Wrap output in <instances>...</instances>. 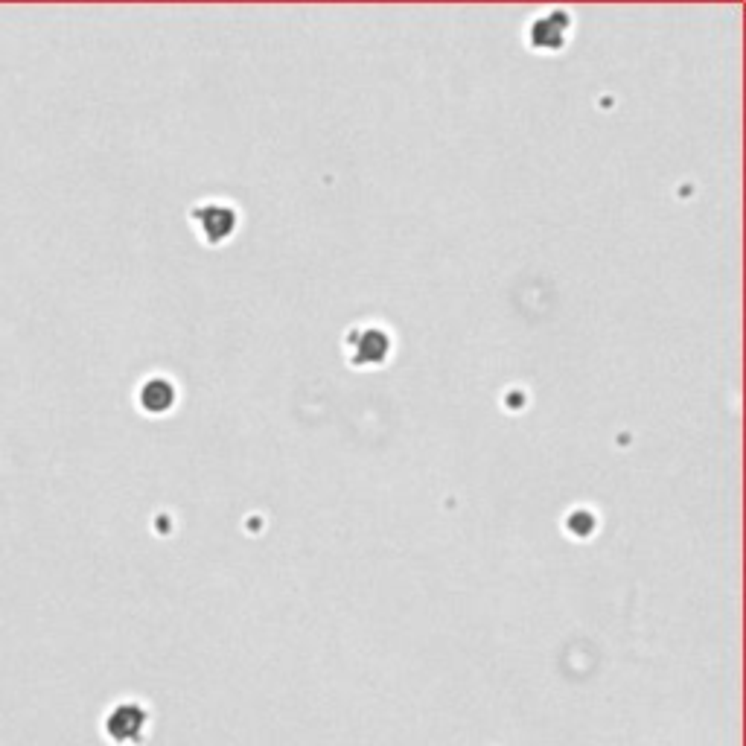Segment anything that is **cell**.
Returning <instances> with one entry per match:
<instances>
[{"label": "cell", "instance_id": "3", "mask_svg": "<svg viewBox=\"0 0 746 746\" xmlns=\"http://www.w3.org/2000/svg\"><path fill=\"white\" fill-rule=\"evenodd\" d=\"M569 30H572L569 15L563 9H551L531 24V44L534 50H563Z\"/></svg>", "mask_w": 746, "mask_h": 746}, {"label": "cell", "instance_id": "2", "mask_svg": "<svg viewBox=\"0 0 746 746\" xmlns=\"http://www.w3.org/2000/svg\"><path fill=\"white\" fill-rule=\"evenodd\" d=\"M350 362L353 365H382L391 356V336L382 327H359L350 333Z\"/></svg>", "mask_w": 746, "mask_h": 746}, {"label": "cell", "instance_id": "4", "mask_svg": "<svg viewBox=\"0 0 746 746\" xmlns=\"http://www.w3.org/2000/svg\"><path fill=\"white\" fill-rule=\"evenodd\" d=\"M140 403H143L146 411H152V414L170 411L172 403H175V388H172V382H167V379H149V382L143 385V391H140Z\"/></svg>", "mask_w": 746, "mask_h": 746}, {"label": "cell", "instance_id": "1", "mask_svg": "<svg viewBox=\"0 0 746 746\" xmlns=\"http://www.w3.org/2000/svg\"><path fill=\"white\" fill-rule=\"evenodd\" d=\"M193 222L199 225L204 242L219 245L237 231V207L225 202H204L193 207Z\"/></svg>", "mask_w": 746, "mask_h": 746}]
</instances>
